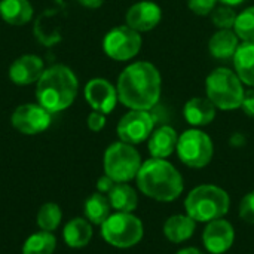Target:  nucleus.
<instances>
[{"instance_id": "9", "label": "nucleus", "mask_w": 254, "mask_h": 254, "mask_svg": "<svg viewBox=\"0 0 254 254\" xmlns=\"http://www.w3.org/2000/svg\"><path fill=\"white\" fill-rule=\"evenodd\" d=\"M143 45L141 33L132 30L131 27L119 25L106 33L103 39L104 54L119 63H125L138 55Z\"/></svg>"}, {"instance_id": "30", "label": "nucleus", "mask_w": 254, "mask_h": 254, "mask_svg": "<svg viewBox=\"0 0 254 254\" xmlns=\"http://www.w3.org/2000/svg\"><path fill=\"white\" fill-rule=\"evenodd\" d=\"M217 1L219 0H188V6L195 15L207 16L211 15V12L217 6Z\"/></svg>"}, {"instance_id": "27", "label": "nucleus", "mask_w": 254, "mask_h": 254, "mask_svg": "<svg viewBox=\"0 0 254 254\" xmlns=\"http://www.w3.org/2000/svg\"><path fill=\"white\" fill-rule=\"evenodd\" d=\"M234 31L237 33L241 42L254 40V6L246 7L237 15Z\"/></svg>"}, {"instance_id": "16", "label": "nucleus", "mask_w": 254, "mask_h": 254, "mask_svg": "<svg viewBox=\"0 0 254 254\" xmlns=\"http://www.w3.org/2000/svg\"><path fill=\"white\" fill-rule=\"evenodd\" d=\"M179 134L170 125H161L153 129L147 140V149L152 158L167 159L177 149Z\"/></svg>"}, {"instance_id": "11", "label": "nucleus", "mask_w": 254, "mask_h": 254, "mask_svg": "<svg viewBox=\"0 0 254 254\" xmlns=\"http://www.w3.org/2000/svg\"><path fill=\"white\" fill-rule=\"evenodd\" d=\"M51 115L52 113L43 109L39 103H27L18 106L13 110L10 116V124L21 134L36 135L51 127Z\"/></svg>"}, {"instance_id": "7", "label": "nucleus", "mask_w": 254, "mask_h": 254, "mask_svg": "<svg viewBox=\"0 0 254 254\" xmlns=\"http://www.w3.org/2000/svg\"><path fill=\"white\" fill-rule=\"evenodd\" d=\"M103 240L116 249L135 247L144 235L143 222L132 213H113L100 226Z\"/></svg>"}, {"instance_id": "19", "label": "nucleus", "mask_w": 254, "mask_h": 254, "mask_svg": "<svg viewBox=\"0 0 254 254\" xmlns=\"http://www.w3.org/2000/svg\"><path fill=\"white\" fill-rule=\"evenodd\" d=\"M33 15L34 9L30 0H0V16L9 25H25L33 19Z\"/></svg>"}, {"instance_id": "2", "label": "nucleus", "mask_w": 254, "mask_h": 254, "mask_svg": "<svg viewBox=\"0 0 254 254\" xmlns=\"http://www.w3.org/2000/svg\"><path fill=\"white\" fill-rule=\"evenodd\" d=\"M135 182L144 196L158 202H173L185 190L183 176L167 159L150 158L144 161Z\"/></svg>"}, {"instance_id": "6", "label": "nucleus", "mask_w": 254, "mask_h": 254, "mask_svg": "<svg viewBox=\"0 0 254 254\" xmlns=\"http://www.w3.org/2000/svg\"><path fill=\"white\" fill-rule=\"evenodd\" d=\"M141 164L143 161L135 146L121 140L110 144L106 149L103 158L104 174H107L116 183H129L134 180L140 171Z\"/></svg>"}, {"instance_id": "5", "label": "nucleus", "mask_w": 254, "mask_h": 254, "mask_svg": "<svg viewBox=\"0 0 254 254\" xmlns=\"http://www.w3.org/2000/svg\"><path fill=\"white\" fill-rule=\"evenodd\" d=\"M205 92L219 110L229 112L241 109L246 89L235 70L219 67L207 76Z\"/></svg>"}, {"instance_id": "31", "label": "nucleus", "mask_w": 254, "mask_h": 254, "mask_svg": "<svg viewBox=\"0 0 254 254\" xmlns=\"http://www.w3.org/2000/svg\"><path fill=\"white\" fill-rule=\"evenodd\" d=\"M86 125H88V128H89L91 131H94V132H100V131L106 127V115H104V113H100V112L92 110V112L88 115Z\"/></svg>"}, {"instance_id": "17", "label": "nucleus", "mask_w": 254, "mask_h": 254, "mask_svg": "<svg viewBox=\"0 0 254 254\" xmlns=\"http://www.w3.org/2000/svg\"><path fill=\"white\" fill-rule=\"evenodd\" d=\"M217 115V107L208 97H193L186 101L183 107V116L192 128H201L210 125Z\"/></svg>"}, {"instance_id": "4", "label": "nucleus", "mask_w": 254, "mask_h": 254, "mask_svg": "<svg viewBox=\"0 0 254 254\" xmlns=\"http://www.w3.org/2000/svg\"><path fill=\"white\" fill-rule=\"evenodd\" d=\"M186 214L196 223H208L225 217L231 208L229 193L217 185H199L185 199Z\"/></svg>"}, {"instance_id": "25", "label": "nucleus", "mask_w": 254, "mask_h": 254, "mask_svg": "<svg viewBox=\"0 0 254 254\" xmlns=\"http://www.w3.org/2000/svg\"><path fill=\"white\" fill-rule=\"evenodd\" d=\"M55 247L57 240L52 232L40 231L25 240L22 246V254H54Z\"/></svg>"}, {"instance_id": "13", "label": "nucleus", "mask_w": 254, "mask_h": 254, "mask_svg": "<svg viewBox=\"0 0 254 254\" xmlns=\"http://www.w3.org/2000/svg\"><path fill=\"white\" fill-rule=\"evenodd\" d=\"M235 243V228L225 217L205 223L202 246L210 254L228 253Z\"/></svg>"}, {"instance_id": "14", "label": "nucleus", "mask_w": 254, "mask_h": 254, "mask_svg": "<svg viewBox=\"0 0 254 254\" xmlns=\"http://www.w3.org/2000/svg\"><path fill=\"white\" fill-rule=\"evenodd\" d=\"M162 19V9L158 3L141 0L134 3L125 13V24L138 33L152 31Z\"/></svg>"}, {"instance_id": "1", "label": "nucleus", "mask_w": 254, "mask_h": 254, "mask_svg": "<svg viewBox=\"0 0 254 254\" xmlns=\"http://www.w3.org/2000/svg\"><path fill=\"white\" fill-rule=\"evenodd\" d=\"M118 98L129 110H152L162 92V77L155 64L135 61L118 77Z\"/></svg>"}, {"instance_id": "24", "label": "nucleus", "mask_w": 254, "mask_h": 254, "mask_svg": "<svg viewBox=\"0 0 254 254\" xmlns=\"http://www.w3.org/2000/svg\"><path fill=\"white\" fill-rule=\"evenodd\" d=\"M110 210H112V205L109 202V198L100 192L92 193L85 201V208H83L85 219L92 225L101 226L106 222V219L112 214Z\"/></svg>"}, {"instance_id": "33", "label": "nucleus", "mask_w": 254, "mask_h": 254, "mask_svg": "<svg viewBox=\"0 0 254 254\" xmlns=\"http://www.w3.org/2000/svg\"><path fill=\"white\" fill-rule=\"evenodd\" d=\"M115 185H116V182L112 180L107 174H104L97 180V190L103 195H109V192L115 188Z\"/></svg>"}, {"instance_id": "35", "label": "nucleus", "mask_w": 254, "mask_h": 254, "mask_svg": "<svg viewBox=\"0 0 254 254\" xmlns=\"http://www.w3.org/2000/svg\"><path fill=\"white\" fill-rule=\"evenodd\" d=\"M82 6H85V7H89V9H97V7H100L103 3H104V0H77Z\"/></svg>"}, {"instance_id": "34", "label": "nucleus", "mask_w": 254, "mask_h": 254, "mask_svg": "<svg viewBox=\"0 0 254 254\" xmlns=\"http://www.w3.org/2000/svg\"><path fill=\"white\" fill-rule=\"evenodd\" d=\"M246 135L244 134H241V132H235V134H232V137L229 138V143H231V146H234V147H243L244 144H246Z\"/></svg>"}, {"instance_id": "29", "label": "nucleus", "mask_w": 254, "mask_h": 254, "mask_svg": "<svg viewBox=\"0 0 254 254\" xmlns=\"http://www.w3.org/2000/svg\"><path fill=\"white\" fill-rule=\"evenodd\" d=\"M238 216L243 222L254 225V190L249 192L240 202Z\"/></svg>"}, {"instance_id": "23", "label": "nucleus", "mask_w": 254, "mask_h": 254, "mask_svg": "<svg viewBox=\"0 0 254 254\" xmlns=\"http://www.w3.org/2000/svg\"><path fill=\"white\" fill-rule=\"evenodd\" d=\"M107 198L112 208L119 213H134L138 205V193L128 183H116Z\"/></svg>"}, {"instance_id": "8", "label": "nucleus", "mask_w": 254, "mask_h": 254, "mask_svg": "<svg viewBox=\"0 0 254 254\" xmlns=\"http://www.w3.org/2000/svg\"><path fill=\"white\" fill-rule=\"evenodd\" d=\"M177 156L189 168L201 170L207 167L214 155L211 137L199 128H189L179 135Z\"/></svg>"}, {"instance_id": "32", "label": "nucleus", "mask_w": 254, "mask_h": 254, "mask_svg": "<svg viewBox=\"0 0 254 254\" xmlns=\"http://www.w3.org/2000/svg\"><path fill=\"white\" fill-rule=\"evenodd\" d=\"M241 109H243V112L247 116L254 118V88L246 91L244 100H243V104H241Z\"/></svg>"}, {"instance_id": "20", "label": "nucleus", "mask_w": 254, "mask_h": 254, "mask_svg": "<svg viewBox=\"0 0 254 254\" xmlns=\"http://www.w3.org/2000/svg\"><path fill=\"white\" fill-rule=\"evenodd\" d=\"M234 70L241 82L254 88V40L241 42L234 58Z\"/></svg>"}, {"instance_id": "15", "label": "nucleus", "mask_w": 254, "mask_h": 254, "mask_svg": "<svg viewBox=\"0 0 254 254\" xmlns=\"http://www.w3.org/2000/svg\"><path fill=\"white\" fill-rule=\"evenodd\" d=\"M45 71V63L39 55L25 54L18 57L9 67V79L16 86H28L37 83Z\"/></svg>"}, {"instance_id": "37", "label": "nucleus", "mask_w": 254, "mask_h": 254, "mask_svg": "<svg viewBox=\"0 0 254 254\" xmlns=\"http://www.w3.org/2000/svg\"><path fill=\"white\" fill-rule=\"evenodd\" d=\"M222 4H226V6H231V7H234V6H238V4H241L244 0H219Z\"/></svg>"}, {"instance_id": "12", "label": "nucleus", "mask_w": 254, "mask_h": 254, "mask_svg": "<svg viewBox=\"0 0 254 254\" xmlns=\"http://www.w3.org/2000/svg\"><path fill=\"white\" fill-rule=\"evenodd\" d=\"M83 95L92 110L104 115L112 113L119 101L116 86L103 77H94L88 80L83 88Z\"/></svg>"}, {"instance_id": "26", "label": "nucleus", "mask_w": 254, "mask_h": 254, "mask_svg": "<svg viewBox=\"0 0 254 254\" xmlns=\"http://www.w3.org/2000/svg\"><path fill=\"white\" fill-rule=\"evenodd\" d=\"M63 219V213L60 205L54 204V202H46L39 208L37 213V225L42 231L46 232H54Z\"/></svg>"}, {"instance_id": "36", "label": "nucleus", "mask_w": 254, "mask_h": 254, "mask_svg": "<svg viewBox=\"0 0 254 254\" xmlns=\"http://www.w3.org/2000/svg\"><path fill=\"white\" fill-rule=\"evenodd\" d=\"M176 254H204L199 249H195V247H185L182 250H179Z\"/></svg>"}, {"instance_id": "10", "label": "nucleus", "mask_w": 254, "mask_h": 254, "mask_svg": "<svg viewBox=\"0 0 254 254\" xmlns=\"http://www.w3.org/2000/svg\"><path fill=\"white\" fill-rule=\"evenodd\" d=\"M155 129V118L150 110H129L118 122L116 132L121 141L140 144L149 140Z\"/></svg>"}, {"instance_id": "18", "label": "nucleus", "mask_w": 254, "mask_h": 254, "mask_svg": "<svg viewBox=\"0 0 254 254\" xmlns=\"http://www.w3.org/2000/svg\"><path fill=\"white\" fill-rule=\"evenodd\" d=\"M195 229H196V222L186 213L170 216L162 226V232L165 238L173 244H182L189 241L193 237Z\"/></svg>"}, {"instance_id": "21", "label": "nucleus", "mask_w": 254, "mask_h": 254, "mask_svg": "<svg viewBox=\"0 0 254 254\" xmlns=\"http://www.w3.org/2000/svg\"><path fill=\"white\" fill-rule=\"evenodd\" d=\"M240 43L234 30H217L208 40V51L216 60H229L234 58Z\"/></svg>"}, {"instance_id": "22", "label": "nucleus", "mask_w": 254, "mask_h": 254, "mask_svg": "<svg viewBox=\"0 0 254 254\" xmlns=\"http://www.w3.org/2000/svg\"><path fill=\"white\" fill-rule=\"evenodd\" d=\"M64 243L71 249H83L92 238V223L86 219L74 217L64 226Z\"/></svg>"}, {"instance_id": "28", "label": "nucleus", "mask_w": 254, "mask_h": 254, "mask_svg": "<svg viewBox=\"0 0 254 254\" xmlns=\"http://www.w3.org/2000/svg\"><path fill=\"white\" fill-rule=\"evenodd\" d=\"M237 15L238 13L234 10V7L222 4L214 7V10L211 12V19L217 30H234Z\"/></svg>"}, {"instance_id": "3", "label": "nucleus", "mask_w": 254, "mask_h": 254, "mask_svg": "<svg viewBox=\"0 0 254 254\" xmlns=\"http://www.w3.org/2000/svg\"><path fill=\"white\" fill-rule=\"evenodd\" d=\"M79 91V80L74 71L64 65L55 64L45 68L36 83L37 103L49 113H58L68 109Z\"/></svg>"}]
</instances>
